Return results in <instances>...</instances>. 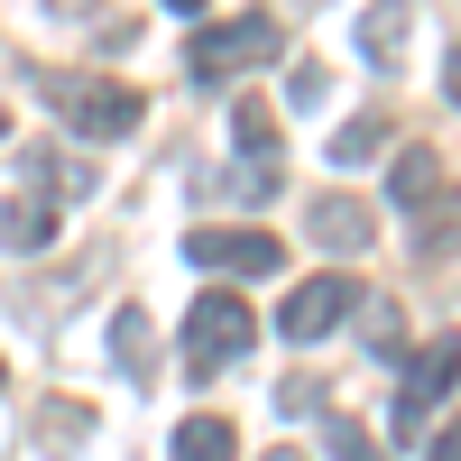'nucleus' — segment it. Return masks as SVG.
Returning <instances> with one entry per match:
<instances>
[{"mask_svg": "<svg viewBox=\"0 0 461 461\" xmlns=\"http://www.w3.org/2000/svg\"><path fill=\"white\" fill-rule=\"evenodd\" d=\"M360 47H369V56H397V47H406V0H378V10L360 19Z\"/></svg>", "mask_w": 461, "mask_h": 461, "instance_id": "2eb2a0df", "label": "nucleus"}, {"mask_svg": "<svg viewBox=\"0 0 461 461\" xmlns=\"http://www.w3.org/2000/svg\"><path fill=\"white\" fill-rule=\"evenodd\" d=\"M258 461H304V452H286V443H277V452H258Z\"/></svg>", "mask_w": 461, "mask_h": 461, "instance_id": "4be33fe9", "label": "nucleus"}, {"mask_svg": "<svg viewBox=\"0 0 461 461\" xmlns=\"http://www.w3.org/2000/svg\"><path fill=\"white\" fill-rule=\"evenodd\" d=\"M425 461H461V415H452V425L434 434V452H425Z\"/></svg>", "mask_w": 461, "mask_h": 461, "instance_id": "6ab92c4d", "label": "nucleus"}, {"mask_svg": "<svg viewBox=\"0 0 461 461\" xmlns=\"http://www.w3.org/2000/svg\"><path fill=\"white\" fill-rule=\"evenodd\" d=\"M167 10H176V19H203V0H167Z\"/></svg>", "mask_w": 461, "mask_h": 461, "instance_id": "412c9836", "label": "nucleus"}, {"mask_svg": "<svg viewBox=\"0 0 461 461\" xmlns=\"http://www.w3.org/2000/svg\"><path fill=\"white\" fill-rule=\"evenodd\" d=\"M0 139H10V111H0Z\"/></svg>", "mask_w": 461, "mask_h": 461, "instance_id": "5701e85b", "label": "nucleus"}, {"mask_svg": "<svg viewBox=\"0 0 461 461\" xmlns=\"http://www.w3.org/2000/svg\"><path fill=\"white\" fill-rule=\"evenodd\" d=\"M323 93H332V84H323V65H295V74H286V102H295V111H314Z\"/></svg>", "mask_w": 461, "mask_h": 461, "instance_id": "a211bd4d", "label": "nucleus"}, {"mask_svg": "<svg viewBox=\"0 0 461 461\" xmlns=\"http://www.w3.org/2000/svg\"><path fill=\"white\" fill-rule=\"evenodd\" d=\"M185 258H194L203 277H277L286 240L277 230H185Z\"/></svg>", "mask_w": 461, "mask_h": 461, "instance_id": "20e7f679", "label": "nucleus"}, {"mask_svg": "<svg viewBox=\"0 0 461 461\" xmlns=\"http://www.w3.org/2000/svg\"><path fill=\"white\" fill-rule=\"evenodd\" d=\"M360 314V277H304L286 304H277V332L286 341H323L332 323H351Z\"/></svg>", "mask_w": 461, "mask_h": 461, "instance_id": "423d86ee", "label": "nucleus"}, {"mask_svg": "<svg viewBox=\"0 0 461 461\" xmlns=\"http://www.w3.org/2000/svg\"><path fill=\"white\" fill-rule=\"evenodd\" d=\"M452 240H461V194H434V203H425V221H415V249L443 258Z\"/></svg>", "mask_w": 461, "mask_h": 461, "instance_id": "f8f14e48", "label": "nucleus"}, {"mask_svg": "<svg viewBox=\"0 0 461 461\" xmlns=\"http://www.w3.org/2000/svg\"><path fill=\"white\" fill-rule=\"evenodd\" d=\"M323 434H332V461H378V443H369V434L351 425V415H332Z\"/></svg>", "mask_w": 461, "mask_h": 461, "instance_id": "f3484780", "label": "nucleus"}, {"mask_svg": "<svg viewBox=\"0 0 461 461\" xmlns=\"http://www.w3.org/2000/svg\"><path fill=\"white\" fill-rule=\"evenodd\" d=\"M277 56H286V28L267 19V10L221 19V28H194V37H185V74H194V84H240V74L277 65Z\"/></svg>", "mask_w": 461, "mask_h": 461, "instance_id": "f03ea898", "label": "nucleus"}, {"mask_svg": "<svg viewBox=\"0 0 461 461\" xmlns=\"http://www.w3.org/2000/svg\"><path fill=\"white\" fill-rule=\"evenodd\" d=\"M37 84H47V93L74 111V139H130V130H139V111H148L130 84H65V74H37Z\"/></svg>", "mask_w": 461, "mask_h": 461, "instance_id": "39448f33", "label": "nucleus"}, {"mask_svg": "<svg viewBox=\"0 0 461 461\" xmlns=\"http://www.w3.org/2000/svg\"><path fill=\"white\" fill-rule=\"evenodd\" d=\"M443 93H452V102H461V47H452V65H443Z\"/></svg>", "mask_w": 461, "mask_h": 461, "instance_id": "aec40b11", "label": "nucleus"}, {"mask_svg": "<svg viewBox=\"0 0 461 461\" xmlns=\"http://www.w3.org/2000/svg\"><path fill=\"white\" fill-rule=\"evenodd\" d=\"M434 194H443V158H434L425 139L397 148V167H388V212H425Z\"/></svg>", "mask_w": 461, "mask_h": 461, "instance_id": "0eeeda50", "label": "nucleus"}, {"mask_svg": "<svg viewBox=\"0 0 461 461\" xmlns=\"http://www.w3.org/2000/svg\"><path fill=\"white\" fill-rule=\"evenodd\" d=\"M230 139H240V158H258V167H267V148H277V121H267V102H249V93H240V111H230Z\"/></svg>", "mask_w": 461, "mask_h": 461, "instance_id": "4468645a", "label": "nucleus"}, {"mask_svg": "<svg viewBox=\"0 0 461 461\" xmlns=\"http://www.w3.org/2000/svg\"><path fill=\"white\" fill-rule=\"evenodd\" d=\"M360 323H369V351H378V360L406 351V314H397V304H360Z\"/></svg>", "mask_w": 461, "mask_h": 461, "instance_id": "dca6fc26", "label": "nucleus"}, {"mask_svg": "<svg viewBox=\"0 0 461 461\" xmlns=\"http://www.w3.org/2000/svg\"><path fill=\"white\" fill-rule=\"evenodd\" d=\"M249 341H258V314L240 286H203L185 304V378H221L230 360H249Z\"/></svg>", "mask_w": 461, "mask_h": 461, "instance_id": "f257e3e1", "label": "nucleus"}, {"mask_svg": "<svg viewBox=\"0 0 461 461\" xmlns=\"http://www.w3.org/2000/svg\"><path fill=\"white\" fill-rule=\"evenodd\" d=\"M378 148H388V121H378V111H360V121H341V139H332V158H341V167H369Z\"/></svg>", "mask_w": 461, "mask_h": 461, "instance_id": "ddd939ff", "label": "nucleus"}, {"mask_svg": "<svg viewBox=\"0 0 461 461\" xmlns=\"http://www.w3.org/2000/svg\"><path fill=\"white\" fill-rule=\"evenodd\" d=\"M47 240H56V203L37 194V185H28V194H10V203H0V249H19V258H37Z\"/></svg>", "mask_w": 461, "mask_h": 461, "instance_id": "1a4fd4ad", "label": "nucleus"}, {"mask_svg": "<svg viewBox=\"0 0 461 461\" xmlns=\"http://www.w3.org/2000/svg\"><path fill=\"white\" fill-rule=\"evenodd\" d=\"M230 452H240V443H230L221 415H185V425H176V461H230Z\"/></svg>", "mask_w": 461, "mask_h": 461, "instance_id": "9b49d317", "label": "nucleus"}, {"mask_svg": "<svg viewBox=\"0 0 461 461\" xmlns=\"http://www.w3.org/2000/svg\"><path fill=\"white\" fill-rule=\"evenodd\" d=\"M314 240L351 258V249H369V240H378V212H369L360 194H323V203H314Z\"/></svg>", "mask_w": 461, "mask_h": 461, "instance_id": "6e6552de", "label": "nucleus"}, {"mask_svg": "<svg viewBox=\"0 0 461 461\" xmlns=\"http://www.w3.org/2000/svg\"><path fill=\"white\" fill-rule=\"evenodd\" d=\"M111 351H121V378H158V360H148V314H139V304L111 314Z\"/></svg>", "mask_w": 461, "mask_h": 461, "instance_id": "9d476101", "label": "nucleus"}, {"mask_svg": "<svg viewBox=\"0 0 461 461\" xmlns=\"http://www.w3.org/2000/svg\"><path fill=\"white\" fill-rule=\"evenodd\" d=\"M461 388V332H434L425 351L406 360V378H397V443H415L434 425V406Z\"/></svg>", "mask_w": 461, "mask_h": 461, "instance_id": "7ed1b4c3", "label": "nucleus"}]
</instances>
